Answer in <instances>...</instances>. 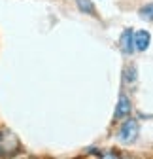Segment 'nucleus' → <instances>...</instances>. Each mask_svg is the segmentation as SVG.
<instances>
[{
  "instance_id": "nucleus-8",
  "label": "nucleus",
  "mask_w": 153,
  "mask_h": 159,
  "mask_svg": "<svg viewBox=\"0 0 153 159\" xmlns=\"http://www.w3.org/2000/svg\"><path fill=\"white\" fill-rule=\"evenodd\" d=\"M140 17L142 19H147V21H153V4H146L140 8Z\"/></svg>"
},
{
  "instance_id": "nucleus-3",
  "label": "nucleus",
  "mask_w": 153,
  "mask_h": 159,
  "mask_svg": "<svg viewBox=\"0 0 153 159\" xmlns=\"http://www.w3.org/2000/svg\"><path fill=\"white\" fill-rule=\"evenodd\" d=\"M119 48L125 55H132L136 51L134 48V30L132 29H125L121 32V38H119Z\"/></svg>"
},
{
  "instance_id": "nucleus-4",
  "label": "nucleus",
  "mask_w": 153,
  "mask_h": 159,
  "mask_svg": "<svg viewBox=\"0 0 153 159\" xmlns=\"http://www.w3.org/2000/svg\"><path fill=\"white\" fill-rule=\"evenodd\" d=\"M132 110V102H130V98L127 95H119V101H117V106H116V112H113V117L116 119H123L130 114Z\"/></svg>"
},
{
  "instance_id": "nucleus-6",
  "label": "nucleus",
  "mask_w": 153,
  "mask_h": 159,
  "mask_svg": "<svg viewBox=\"0 0 153 159\" xmlns=\"http://www.w3.org/2000/svg\"><path fill=\"white\" fill-rule=\"evenodd\" d=\"M76 4H78V10L83 11V13H89V15H94L97 10H94V4L91 0H76Z\"/></svg>"
},
{
  "instance_id": "nucleus-1",
  "label": "nucleus",
  "mask_w": 153,
  "mask_h": 159,
  "mask_svg": "<svg viewBox=\"0 0 153 159\" xmlns=\"http://www.w3.org/2000/svg\"><path fill=\"white\" fill-rule=\"evenodd\" d=\"M138 134H140L138 119L127 117L125 121L121 123L119 131H117V140H119L121 144H134V142L138 140Z\"/></svg>"
},
{
  "instance_id": "nucleus-5",
  "label": "nucleus",
  "mask_w": 153,
  "mask_h": 159,
  "mask_svg": "<svg viewBox=\"0 0 153 159\" xmlns=\"http://www.w3.org/2000/svg\"><path fill=\"white\" fill-rule=\"evenodd\" d=\"M149 42H151V34L147 30H138L134 34V48H136V51H146L149 48Z\"/></svg>"
},
{
  "instance_id": "nucleus-2",
  "label": "nucleus",
  "mask_w": 153,
  "mask_h": 159,
  "mask_svg": "<svg viewBox=\"0 0 153 159\" xmlns=\"http://www.w3.org/2000/svg\"><path fill=\"white\" fill-rule=\"evenodd\" d=\"M19 150V140L17 136L8 133V131H2L0 133V157L2 155H11Z\"/></svg>"
},
{
  "instance_id": "nucleus-7",
  "label": "nucleus",
  "mask_w": 153,
  "mask_h": 159,
  "mask_svg": "<svg viewBox=\"0 0 153 159\" xmlns=\"http://www.w3.org/2000/svg\"><path fill=\"white\" fill-rule=\"evenodd\" d=\"M123 74H125V76H123V82H125V84H134V82H136V66H134V65H132V66H127Z\"/></svg>"
}]
</instances>
